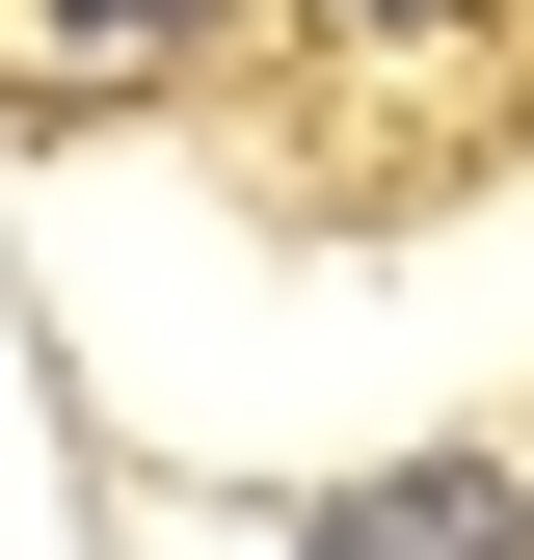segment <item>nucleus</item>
I'll list each match as a JSON object with an SVG mask.
<instances>
[{
    "instance_id": "f257e3e1",
    "label": "nucleus",
    "mask_w": 534,
    "mask_h": 560,
    "mask_svg": "<svg viewBox=\"0 0 534 560\" xmlns=\"http://www.w3.org/2000/svg\"><path fill=\"white\" fill-rule=\"evenodd\" d=\"M294 534H321V560H508L534 480H508V454H400V480H321Z\"/></svg>"
},
{
    "instance_id": "f03ea898",
    "label": "nucleus",
    "mask_w": 534,
    "mask_h": 560,
    "mask_svg": "<svg viewBox=\"0 0 534 560\" xmlns=\"http://www.w3.org/2000/svg\"><path fill=\"white\" fill-rule=\"evenodd\" d=\"M214 0H0V81H161Z\"/></svg>"
},
{
    "instance_id": "7ed1b4c3",
    "label": "nucleus",
    "mask_w": 534,
    "mask_h": 560,
    "mask_svg": "<svg viewBox=\"0 0 534 560\" xmlns=\"http://www.w3.org/2000/svg\"><path fill=\"white\" fill-rule=\"evenodd\" d=\"M294 27H321V54H454L481 0H294Z\"/></svg>"
},
{
    "instance_id": "20e7f679",
    "label": "nucleus",
    "mask_w": 534,
    "mask_h": 560,
    "mask_svg": "<svg viewBox=\"0 0 534 560\" xmlns=\"http://www.w3.org/2000/svg\"><path fill=\"white\" fill-rule=\"evenodd\" d=\"M508 560H534V534H508Z\"/></svg>"
}]
</instances>
